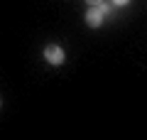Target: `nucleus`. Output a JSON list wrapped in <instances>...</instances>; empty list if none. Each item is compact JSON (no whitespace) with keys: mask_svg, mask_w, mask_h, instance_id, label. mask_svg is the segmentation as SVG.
Returning <instances> with one entry per match:
<instances>
[{"mask_svg":"<svg viewBox=\"0 0 147 140\" xmlns=\"http://www.w3.org/2000/svg\"><path fill=\"white\" fill-rule=\"evenodd\" d=\"M86 3H88V5H100L103 0H86Z\"/></svg>","mask_w":147,"mask_h":140,"instance_id":"obj_4","label":"nucleus"},{"mask_svg":"<svg viewBox=\"0 0 147 140\" xmlns=\"http://www.w3.org/2000/svg\"><path fill=\"white\" fill-rule=\"evenodd\" d=\"M113 3H115V5H120V7H125L127 3H130V0H113Z\"/></svg>","mask_w":147,"mask_h":140,"instance_id":"obj_3","label":"nucleus"},{"mask_svg":"<svg viewBox=\"0 0 147 140\" xmlns=\"http://www.w3.org/2000/svg\"><path fill=\"white\" fill-rule=\"evenodd\" d=\"M103 20H105V15L100 12V7L98 5H91V10L86 12V22H88V27H100Z\"/></svg>","mask_w":147,"mask_h":140,"instance_id":"obj_2","label":"nucleus"},{"mask_svg":"<svg viewBox=\"0 0 147 140\" xmlns=\"http://www.w3.org/2000/svg\"><path fill=\"white\" fill-rule=\"evenodd\" d=\"M44 59H47L52 67H59V64H64V59H66V52H64V47H59V44H47L44 47Z\"/></svg>","mask_w":147,"mask_h":140,"instance_id":"obj_1","label":"nucleus"}]
</instances>
